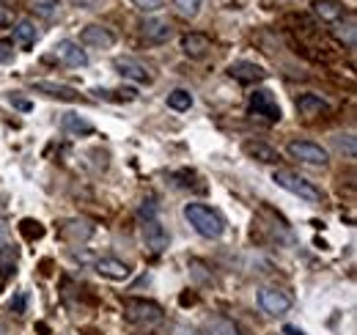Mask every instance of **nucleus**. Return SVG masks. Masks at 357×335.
I'll list each match as a JSON object with an SVG mask.
<instances>
[{
	"mask_svg": "<svg viewBox=\"0 0 357 335\" xmlns=\"http://www.w3.org/2000/svg\"><path fill=\"white\" fill-rule=\"evenodd\" d=\"M184 217H187V223H190L201 237H206V239H220L223 231H225L223 217H220L212 206H206V204H187V206H184Z\"/></svg>",
	"mask_w": 357,
	"mask_h": 335,
	"instance_id": "nucleus-1",
	"label": "nucleus"
},
{
	"mask_svg": "<svg viewBox=\"0 0 357 335\" xmlns=\"http://www.w3.org/2000/svg\"><path fill=\"white\" fill-rule=\"evenodd\" d=\"M272 182H275L278 187H283L286 193L300 195V198L308 201V204H322V198H325L316 184H311L308 179H303V176H297V173H292V171H275V173H272Z\"/></svg>",
	"mask_w": 357,
	"mask_h": 335,
	"instance_id": "nucleus-2",
	"label": "nucleus"
},
{
	"mask_svg": "<svg viewBox=\"0 0 357 335\" xmlns=\"http://www.w3.org/2000/svg\"><path fill=\"white\" fill-rule=\"evenodd\" d=\"M163 316L165 314H163V308L157 303H149V300H127L124 303V319L130 325H135V327L152 330V327H157L163 322Z\"/></svg>",
	"mask_w": 357,
	"mask_h": 335,
	"instance_id": "nucleus-3",
	"label": "nucleus"
},
{
	"mask_svg": "<svg viewBox=\"0 0 357 335\" xmlns=\"http://www.w3.org/2000/svg\"><path fill=\"white\" fill-rule=\"evenodd\" d=\"M286 151L292 160L305 162V165H327L330 162V154L319 143H311V140H289Z\"/></svg>",
	"mask_w": 357,
	"mask_h": 335,
	"instance_id": "nucleus-4",
	"label": "nucleus"
},
{
	"mask_svg": "<svg viewBox=\"0 0 357 335\" xmlns=\"http://www.w3.org/2000/svg\"><path fill=\"white\" fill-rule=\"evenodd\" d=\"M52 58H55L58 63L69 66V69H83V66H88L85 50H80V44L72 41V39H61V41L52 47Z\"/></svg>",
	"mask_w": 357,
	"mask_h": 335,
	"instance_id": "nucleus-5",
	"label": "nucleus"
},
{
	"mask_svg": "<svg viewBox=\"0 0 357 335\" xmlns=\"http://www.w3.org/2000/svg\"><path fill=\"white\" fill-rule=\"evenodd\" d=\"M258 305H261V311L269 314V316H283V314L292 311L294 300H292V294H286V292H280V289H261V292H258Z\"/></svg>",
	"mask_w": 357,
	"mask_h": 335,
	"instance_id": "nucleus-6",
	"label": "nucleus"
},
{
	"mask_svg": "<svg viewBox=\"0 0 357 335\" xmlns=\"http://www.w3.org/2000/svg\"><path fill=\"white\" fill-rule=\"evenodd\" d=\"M141 237H143V245L152 250V253H163L171 242L168 231L163 228V223L157 217H143V226H141Z\"/></svg>",
	"mask_w": 357,
	"mask_h": 335,
	"instance_id": "nucleus-7",
	"label": "nucleus"
},
{
	"mask_svg": "<svg viewBox=\"0 0 357 335\" xmlns=\"http://www.w3.org/2000/svg\"><path fill=\"white\" fill-rule=\"evenodd\" d=\"M80 44L85 47H94V50H110L116 44V33L99 22H91L80 30Z\"/></svg>",
	"mask_w": 357,
	"mask_h": 335,
	"instance_id": "nucleus-8",
	"label": "nucleus"
},
{
	"mask_svg": "<svg viewBox=\"0 0 357 335\" xmlns=\"http://www.w3.org/2000/svg\"><path fill=\"white\" fill-rule=\"evenodd\" d=\"M250 110L256 113V116H261V118H267V121H280V105H278V99H275V94L272 91H256L253 96H250Z\"/></svg>",
	"mask_w": 357,
	"mask_h": 335,
	"instance_id": "nucleus-9",
	"label": "nucleus"
},
{
	"mask_svg": "<svg viewBox=\"0 0 357 335\" xmlns=\"http://www.w3.org/2000/svg\"><path fill=\"white\" fill-rule=\"evenodd\" d=\"M113 66H116V72H119L121 77H127V80H135V83H152V80H154L152 69H149L146 63L135 61V58H116Z\"/></svg>",
	"mask_w": 357,
	"mask_h": 335,
	"instance_id": "nucleus-10",
	"label": "nucleus"
},
{
	"mask_svg": "<svg viewBox=\"0 0 357 335\" xmlns=\"http://www.w3.org/2000/svg\"><path fill=\"white\" fill-rule=\"evenodd\" d=\"M33 91L50 96V99H61V102H83L80 91L72 88V85H63V83H52V80H39L33 83Z\"/></svg>",
	"mask_w": 357,
	"mask_h": 335,
	"instance_id": "nucleus-11",
	"label": "nucleus"
},
{
	"mask_svg": "<svg viewBox=\"0 0 357 335\" xmlns=\"http://www.w3.org/2000/svg\"><path fill=\"white\" fill-rule=\"evenodd\" d=\"M141 33L146 41H154V44H163L174 36V25L168 19H160V17H149L141 22Z\"/></svg>",
	"mask_w": 357,
	"mask_h": 335,
	"instance_id": "nucleus-12",
	"label": "nucleus"
},
{
	"mask_svg": "<svg viewBox=\"0 0 357 335\" xmlns=\"http://www.w3.org/2000/svg\"><path fill=\"white\" fill-rule=\"evenodd\" d=\"M228 74H231L234 80H239V83H258V80L267 77V72H264L258 63H250V61H234V63L228 66Z\"/></svg>",
	"mask_w": 357,
	"mask_h": 335,
	"instance_id": "nucleus-13",
	"label": "nucleus"
},
{
	"mask_svg": "<svg viewBox=\"0 0 357 335\" xmlns=\"http://www.w3.org/2000/svg\"><path fill=\"white\" fill-rule=\"evenodd\" d=\"M212 50V39L206 33H187L181 36V52L187 58H203Z\"/></svg>",
	"mask_w": 357,
	"mask_h": 335,
	"instance_id": "nucleus-14",
	"label": "nucleus"
},
{
	"mask_svg": "<svg viewBox=\"0 0 357 335\" xmlns=\"http://www.w3.org/2000/svg\"><path fill=\"white\" fill-rule=\"evenodd\" d=\"M96 272H99L102 278H110V281H127V278L132 275L130 264H124V261H119V259H113V256L99 259V261H96Z\"/></svg>",
	"mask_w": 357,
	"mask_h": 335,
	"instance_id": "nucleus-15",
	"label": "nucleus"
},
{
	"mask_svg": "<svg viewBox=\"0 0 357 335\" xmlns=\"http://www.w3.org/2000/svg\"><path fill=\"white\" fill-rule=\"evenodd\" d=\"M242 151H245L250 160H256V162H264V165H275V162L280 160V154H278L272 146L261 143V140H247V143L242 146Z\"/></svg>",
	"mask_w": 357,
	"mask_h": 335,
	"instance_id": "nucleus-16",
	"label": "nucleus"
},
{
	"mask_svg": "<svg viewBox=\"0 0 357 335\" xmlns=\"http://www.w3.org/2000/svg\"><path fill=\"white\" fill-rule=\"evenodd\" d=\"M311 6H314V14H316L322 22H338V19L347 17L344 3H338V0H314Z\"/></svg>",
	"mask_w": 357,
	"mask_h": 335,
	"instance_id": "nucleus-17",
	"label": "nucleus"
},
{
	"mask_svg": "<svg viewBox=\"0 0 357 335\" xmlns=\"http://www.w3.org/2000/svg\"><path fill=\"white\" fill-rule=\"evenodd\" d=\"M297 110H300L303 118H316V116L327 113L330 105H327L322 96H316V94H303V96L297 99Z\"/></svg>",
	"mask_w": 357,
	"mask_h": 335,
	"instance_id": "nucleus-18",
	"label": "nucleus"
},
{
	"mask_svg": "<svg viewBox=\"0 0 357 335\" xmlns=\"http://www.w3.org/2000/svg\"><path fill=\"white\" fill-rule=\"evenodd\" d=\"M206 335H242V330H239L231 319L212 314V316L206 319Z\"/></svg>",
	"mask_w": 357,
	"mask_h": 335,
	"instance_id": "nucleus-19",
	"label": "nucleus"
},
{
	"mask_svg": "<svg viewBox=\"0 0 357 335\" xmlns=\"http://www.w3.org/2000/svg\"><path fill=\"white\" fill-rule=\"evenodd\" d=\"M36 39H39L36 25H33V22H28V19H19V22H17V28H14V41H17V44H22V47H30V44H36Z\"/></svg>",
	"mask_w": 357,
	"mask_h": 335,
	"instance_id": "nucleus-20",
	"label": "nucleus"
},
{
	"mask_svg": "<svg viewBox=\"0 0 357 335\" xmlns=\"http://www.w3.org/2000/svg\"><path fill=\"white\" fill-rule=\"evenodd\" d=\"M17 261H19V250L14 245H0V275H11L17 270Z\"/></svg>",
	"mask_w": 357,
	"mask_h": 335,
	"instance_id": "nucleus-21",
	"label": "nucleus"
},
{
	"mask_svg": "<svg viewBox=\"0 0 357 335\" xmlns=\"http://www.w3.org/2000/svg\"><path fill=\"white\" fill-rule=\"evenodd\" d=\"M61 127H63L66 132H72V135H91V132H94V124H88V121H83L80 116H72V113L63 116Z\"/></svg>",
	"mask_w": 357,
	"mask_h": 335,
	"instance_id": "nucleus-22",
	"label": "nucleus"
},
{
	"mask_svg": "<svg viewBox=\"0 0 357 335\" xmlns=\"http://www.w3.org/2000/svg\"><path fill=\"white\" fill-rule=\"evenodd\" d=\"M168 107H171V110H176V113H187V110L192 107V94H190V91H184V88L171 91V94H168Z\"/></svg>",
	"mask_w": 357,
	"mask_h": 335,
	"instance_id": "nucleus-23",
	"label": "nucleus"
},
{
	"mask_svg": "<svg viewBox=\"0 0 357 335\" xmlns=\"http://www.w3.org/2000/svg\"><path fill=\"white\" fill-rule=\"evenodd\" d=\"M338 39L341 41H347V47H355V17L352 14H347V25L338 19Z\"/></svg>",
	"mask_w": 357,
	"mask_h": 335,
	"instance_id": "nucleus-24",
	"label": "nucleus"
},
{
	"mask_svg": "<svg viewBox=\"0 0 357 335\" xmlns=\"http://www.w3.org/2000/svg\"><path fill=\"white\" fill-rule=\"evenodd\" d=\"M58 6H61L58 0H33V3H30V8H33L39 17H44V19H52V17L58 14Z\"/></svg>",
	"mask_w": 357,
	"mask_h": 335,
	"instance_id": "nucleus-25",
	"label": "nucleus"
},
{
	"mask_svg": "<svg viewBox=\"0 0 357 335\" xmlns=\"http://www.w3.org/2000/svg\"><path fill=\"white\" fill-rule=\"evenodd\" d=\"M19 231H22V237L30 239V242L44 237V228H41V223H36V220H22V223H19Z\"/></svg>",
	"mask_w": 357,
	"mask_h": 335,
	"instance_id": "nucleus-26",
	"label": "nucleus"
},
{
	"mask_svg": "<svg viewBox=\"0 0 357 335\" xmlns=\"http://www.w3.org/2000/svg\"><path fill=\"white\" fill-rule=\"evenodd\" d=\"M201 3H203V0H174V8H176L181 17L190 19V17H195V14L201 11Z\"/></svg>",
	"mask_w": 357,
	"mask_h": 335,
	"instance_id": "nucleus-27",
	"label": "nucleus"
},
{
	"mask_svg": "<svg viewBox=\"0 0 357 335\" xmlns=\"http://www.w3.org/2000/svg\"><path fill=\"white\" fill-rule=\"evenodd\" d=\"M138 11H160L165 6V0H130Z\"/></svg>",
	"mask_w": 357,
	"mask_h": 335,
	"instance_id": "nucleus-28",
	"label": "nucleus"
},
{
	"mask_svg": "<svg viewBox=\"0 0 357 335\" xmlns=\"http://www.w3.org/2000/svg\"><path fill=\"white\" fill-rule=\"evenodd\" d=\"M8 61H14V44L0 39V63H8Z\"/></svg>",
	"mask_w": 357,
	"mask_h": 335,
	"instance_id": "nucleus-29",
	"label": "nucleus"
},
{
	"mask_svg": "<svg viewBox=\"0 0 357 335\" xmlns=\"http://www.w3.org/2000/svg\"><path fill=\"white\" fill-rule=\"evenodd\" d=\"M174 335H206V333H201V330H195V327H187V325H176V327H174Z\"/></svg>",
	"mask_w": 357,
	"mask_h": 335,
	"instance_id": "nucleus-30",
	"label": "nucleus"
},
{
	"mask_svg": "<svg viewBox=\"0 0 357 335\" xmlns=\"http://www.w3.org/2000/svg\"><path fill=\"white\" fill-rule=\"evenodd\" d=\"M11 22V11L6 6H0V25H8Z\"/></svg>",
	"mask_w": 357,
	"mask_h": 335,
	"instance_id": "nucleus-31",
	"label": "nucleus"
},
{
	"mask_svg": "<svg viewBox=\"0 0 357 335\" xmlns=\"http://www.w3.org/2000/svg\"><path fill=\"white\" fill-rule=\"evenodd\" d=\"M8 242V226L0 220V245H6Z\"/></svg>",
	"mask_w": 357,
	"mask_h": 335,
	"instance_id": "nucleus-32",
	"label": "nucleus"
},
{
	"mask_svg": "<svg viewBox=\"0 0 357 335\" xmlns=\"http://www.w3.org/2000/svg\"><path fill=\"white\" fill-rule=\"evenodd\" d=\"M283 335H305V333H303L300 327H292V325H289V327H283Z\"/></svg>",
	"mask_w": 357,
	"mask_h": 335,
	"instance_id": "nucleus-33",
	"label": "nucleus"
}]
</instances>
